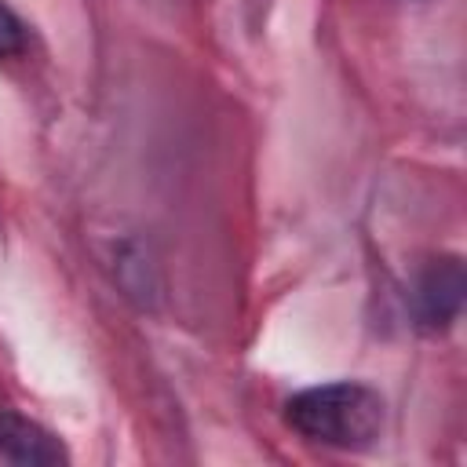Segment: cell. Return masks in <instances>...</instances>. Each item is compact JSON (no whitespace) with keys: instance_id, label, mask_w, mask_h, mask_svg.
Instances as JSON below:
<instances>
[{"instance_id":"obj_1","label":"cell","mask_w":467,"mask_h":467,"mask_svg":"<svg viewBox=\"0 0 467 467\" xmlns=\"http://www.w3.org/2000/svg\"><path fill=\"white\" fill-rule=\"evenodd\" d=\"M285 420L306 441L358 452L368 449L383 431V398L354 379L306 387L288 398Z\"/></svg>"},{"instance_id":"obj_2","label":"cell","mask_w":467,"mask_h":467,"mask_svg":"<svg viewBox=\"0 0 467 467\" xmlns=\"http://www.w3.org/2000/svg\"><path fill=\"white\" fill-rule=\"evenodd\" d=\"M460 303H463V266L460 259H434L420 281H416V292H412V306H416V321L431 332L445 328L456 321L460 314Z\"/></svg>"},{"instance_id":"obj_3","label":"cell","mask_w":467,"mask_h":467,"mask_svg":"<svg viewBox=\"0 0 467 467\" xmlns=\"http://www.w3.org/2000/svg\"><path fill=\"white\" fill-rule=\"evenodd\" d=\"M66 449L62 441L40 427L36 420L0 409V463H15V467H51V463H66Z\"/></svg>"},{"instance_id":"obj_4","label":"cell","mask_w":467,"mask_h":467,"mask_svg":"<svg viewBox=\"0 0 467 467\" xmlns=\"http://www.w3.org/2000/svg\"><path fill=\"white\" fill-rule=\"evenodd\" d=\"M26 47V22L0 0V58H11Z\"/></svg>"}]
</instances>
